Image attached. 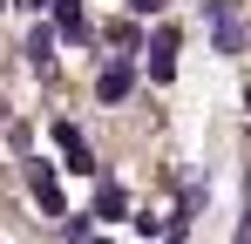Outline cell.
Instances as JSON below:
<instances>
[{
    "label": "cell",
    "instance_id": "1",
    "mask_svg": "<svg viewBox=\"0 0 251 244\" xmlns=\"http://www.w3.org/2000/svg\"><path fill=\"white\" fill-rule=\"evenodd\" d=\"M204 14H210V27H217V54H238V48H245L238 7H231V0H204Z\"/></svg>",
    "mask_w": 251,
    "mask_h": 244
},
{
    "label": "cell",
    "instance_id": "2",
    "mask_svg": "<svg viewBox=\"0 0 251 244\" xmlns=\"http://www.w3.org/2000/svg\"><path fill=\"white\" fill-rule=\"evenodd\" d=\"M27 190L41 203L48 217H68V203H61V176H54V163H27Z\"/></svg>",
    "mask_w": 251,
    "mask_h": 244
},
{
    "label": "cell",
    "instance_id": "3",
    "mask_svg": "<svg viewBox=\"0 0 251 244\" xmlns=\"http://www.w3.org/2000/svg\"><path fill=\"white\" fill-rule=\"evenodd\" d=\"M129 88H136V68H129V61H109V68L95 75V102L116 109V102H129Z\"/></svg>",
    "mask_w": 251,
    "mask_h": 244
},
{
    "label": "cell",
    "instance_id": "4",
    "mask_svg": "<svg viewBox=\"0 0 251 244\" xmlns=\"http://www.w3.org/2000/svg\"><path fill=\"white\" fill-rule=\"evenodd\" d=\"M54 143H61V156H68L75 176H95V156H88V143H82V129H75V122H54Z\"/></svg>",
    "mask_w": 251,
    "mask_h": 244
},
{
    "label": "cell",
    "instance_id": "5",
    "mask_svg": "<svg viewBox=\"0 0 251 244\" xmlns=\"http://www.w3.org/2000/svg\"><path fill=\"white\" fill-rule=\"evenodd\" d=\"M176 75V27H156L150 34V81H170Z\"/></svg>",
    "mask_w": 251,
    "mask_h": 244
},
{
    "label": "cell",
    "instance_id": "6",
    "mask_svg": "<svg viewBox=\"0 0 251 244\" xmlns=\"http://www.w3.org/2000/svg\"><path fill=\"white\" fill-rule=\"evenodd\" d=\"M54 27H61V41H88V14H82V0H54Z\"/></svg>",
    "mask_w": 251,
    "mask_h": 244
},
{
    "label": "cell",
    "instance_id": "7",
    "mask_svg": "<svg viewBox=\"0 0 251 244\" xmlns=\"http://www.w3.org/2000/svg\"><path fill=\"white\" fill-rule=\"evenodd\" d=\"M54 41H61V27H34V34H27V61H34V68L54 61Z\"/></svg>",
    "mask_w": 251,
    "mask_h": 244
},
{
    "label": "cell",
    "instance_id": "8",
    "mask_svg": "<svg viewBox=\"0 0 251 244\" xmlns=\"http://www.w3.org/2000/svg\"><path fill=\"white\" fill-rule=\"evenodd\" d=\"M123 210H129L123 183H102V190H95V217H123Z\"/></svg>",
    "mask_w": 251,
    "mask_h": 244
},
{
    "label": "cell",
    "instance_id": "9",
    "mask_svg": "<svg viewBox=\"0 0 251 244\" xmlns=\"http://www.w3.org/2000/svg\"><path fill=\"white\" fill-rule=\"evenodd\" d=\"M156 7H163V0H129V14H156Z\"/></svg>",
    "mask_w": 251,
    "mask_h": 244
},
{
    "label": "cell",
    "instance_id": "10",
    "mask_svg": "<svg viewBox=\"0 0 251 244\" xmlns=\"http://www.w3.org/2000/svg\"><path fill=\"white\" fill-rule=\"evenodd\" d=\"M14 7H27V14H48V7H54V0H14Z\"/></svg>",
    "mask_w": 251,
    "mask_h": 244
},
{
    "label": "cell",
    "instance_id": "11",
    "mask_svg": "<svg viewBox=\"0 0 251 244\" xmlns=\"http://www.w3.org/2000/svg\"><path fill=\"white\" fill-rule=\"evenodd\" d=\"M88 244H109V238H88Z\"/></svg>",
    "mask_w": 251,
    "mask_h": 244
}]
</instances>
